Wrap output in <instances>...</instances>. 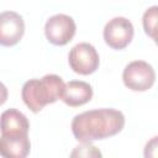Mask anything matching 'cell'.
I'll return each mask as SVG.
<instances>
[{"label": "cell", "mask_w": 158, "mask_h": 158, "mask_svg": "<svg viewBox=\"0 0 158 158\" xmlns=\"http://www.w3.org/2000/svg\"><path fill=\"white\" fill-rule=\"evenodd\" d=\"M122 111L111 107L88 110L75 115L70 128L74 138L80 143H91L120 133L125 127Z\"/></svg>", "instance_id": "obj_1"}, {"label": "cell", "mask_w": 158, "mask_h": 158, "mask_svg": "<svg viewBox=\"0 0 158 158\" xmlns=\"http://www.w3.org/2000/svg\"><path fill=\"white\" fill-rule=\"evenodd\" d=\"M64 88L63 79L57 74H46L41 79L33 78L22 85L21 98L25 105L35 114L40 112L46 105L60 99Z\"/></svg>", "instance_id": "obj_2"}, {"label": "cell", "mask_w": 158, "mask_h": 158, "mask_svg": "<svg viewBox=\"0 0 158 158\" xmlns=\"http://www.w3.org/2000/svg\"><path fill=\"white\" fill-rule=\"evenodd\" d=\"M122 81L132 91H147L156 81V72L148 62L132 60L122 72Z\"/></svg>", "instance_id": "obj_3"}, {"label": "cell", "mask_w": 158, "mask_h": 158, "mask_svg": "<svg viewBox=\"0 0 158 158\" xmlns=\"http://www.w3.org/2000/svg\"><path fill=\"white\" fill-rule=\"evenodd\" d=\"M70 69L80 75H89L98 70L100 57L95 47L88 42L77 43L68 54Z\"/></svg>", "instance_id": "obj_4"}, {"label": "cell", "mask_w": 158, "mask_h": 158, "mask_svg": "<svg viewBox=\"0 0 158 158\" xmlns=\"http://www.w3.org/2000/svg\"><path fill=\"white\" fill-rule=\"evenodd\" d=\"M135 35V28L132 22L123 17V16H116L109 20L102 31V37L105 43L112 48V49H123L126 48Z\"/></svg>", "instance_id": "obj_5"}, {"label": "cell", "mask_w": 158, "mask_h": 158, "mask_svg": "<svg viewBox=\"0 0 158 158\" xmlns=\"http://www.w3.org/2000/svg\"><path fill=\"white\" fill-rule=\"evenodd\" d=\"M77 31V25L73 17L65 14H56L51 16L44 25V35L47 41L54 46L68 44Z\"/></svg>", "instance_id": "obj_6"}, {"label": "cell", "mask_w": 158, "mask_h": 158, "mask_svg": "<svg viewBox=\"0 0 158 158\" xmlns=\"http://www.w3.org/2000/svg\"><path fill=\"white\" fill-rule=\"evenodd\" d=\"M25 33V21L15 11L0 12V46L12 47L17 44Z\"/></svg>", "instance_id": "obj_7"}, {"label": "cell", "mask_w": 158, "mask_h": 158, "mask_svg": "<svg viewBox=\"0 0 158 158\" xmlns=\"http://www.w3.org/2000/svg\"><path fill=\"white\" fill-rule=\"evenodd\" d=\"M31 142L28 133L22 132H1L0 135V156L4 158H25L30 154Z\"/></svg>", "instance_id": "obj_8"}, {"label": "cell", "mask_w": 158, "mask_h": 158, "mask_svg": "<svg viewBox=\"0 0 158 158\" xmlns=\"http://www.w3.org/2000/svg\"><path fill=\"white\" fill-rule=\"evenodd\" d=\"M93 98V88L89 83L83 80H70L64 84L60 100L70 106L78 107L89 102Z\"/></svg>", "instance_id": "obj_9"}, {"label": "cell", "mask_w": 158, "mask_h": 158, "mask_svg": "<svg viewBox=\"0 0 158 158\" xmlns=\"http://www.w3.org/2000/svg\"><path fill=\"white\" fill-rule=\"evenodd\" d=\"M30 122L25 114L17 109H7L0 116V131L1 132H22L28 133Z\"/></svg>", "instance_id": "obj_10"}, {"label": "cell", "mask_w": 158, "mask_h": 158, "mask_svg": "<svg viewBox=\"0 0 158 158\" xmlns=\"http://www.w3.org/2000/svg\"><path fill=\"white\" fill-rule=\"evenodd\" d=\"M157 12H158V7L153 5L144 11L142 17V25L146 35L154 41H156V30H157Z\"/></svg>", "instance_id": "obj_11"}, {"label": "cell", "mask_w": 158, "mask_h": 158, "mask_svg": "<svg viewBox=\"0 0 158 158\" xmlns=\"http://www.w3.org/2000/svg\"><path fill=\"white\" fill-rule=\"evenodd\" d=\"M7 96H9V91H7V88L5 86L4 83L0 81V106L4 105L7 100Z\"/></svg>", "instance_id": "obj_12"}]
</instances>
